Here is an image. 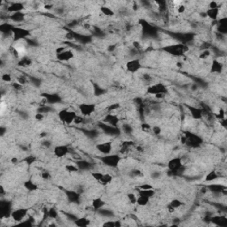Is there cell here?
<instances>
[{
    "instance_id": "1",
    "label": "cell",
    "mask_w": 227,
    "mask_h": 227,
    "mask_svg": "<svg viewBox=\"0 0 227 227\" xmlns=\"http://www.w3.org/2000/svg\"><path fill=\"white\" fill-rule=\"evenodd\" d=\"M162 50L165 53L175 56V57H182L185 55L186 53L189 51V48L186 45H184L182 43H178V44L177 43V44L168 45L166 46H163Z\"/></svg>"
},
{
    "instance_id": "2",
    "label": "cell",
    "mask_w": 227,
    "mask_h": 227,
    "mask_svg": "<svg viewBox=\"0 0 227 227\" xmlns=\"http://www.w3.org/2000/svg\"><path fill=\"white\" fill-rule=\"evenodd\" d=\"M100 161L108 168H112V169H115L119 166L120 164L121 156L119 154H106V155H103V156H100Z\"/></svg>"
},
{
    "instance_id": "3",
    "label": "cell",
    "mask_w": 227,
    "mask_h": 227,
    "mask_svg": "<svg viewBox=\"0 0 227 227\" xmlns=\"http://www.w3.org/2000/svg\"><path fill=\"white\" fill-rule=\"evenodd\" d=\"M185 136L186 137V146L191 147V148H198L203 143V140L200 137L194 133H191L190 131H186Z\"/></svg>"
},
{
    "instance_id": "4",
    "label": "cell",
    "mask_w": 227,
    "mask_h": 227,
    "mask_svg": "<svg viewBox=\"0 0 227 227\" xmlns=\"http://www.w3.org/2000/svg\"><path fill=\"white\" fill-rule=\"evenodd\" d=\"M76 113L75 111L72 110H68V109H62L60 110L59 114H58V116H59V119H60L62 122L66 123L67 125L71 124L72 122H74L75 118L76 117Z\"/></svg>"
},
{
    "instance_id": "5",
    "label": "cell",
    "mask_w": 227,
    "mask_h": 227,
    "mask_svg": "<svg viewBox=\"0 0 227 227\" xmlns=\"http://www.w3.org/2000/svg\"><path fill=\"white\" fill-rule=\"evenodd\" d=\"M29 36H30V31L28 29H27V28L20 27H14L13 28L12 37L14 38V40L15 42L25 40Z\"/></svg>"
},
{
    "instance_id": "6",
    "label": "cell",
    "mask_w": 227,
    "mask_h": 227,
    "mask_svg": "<svg viewBox=\"0 0 227 227\" xmlns=\"http://www.w3.org/2000/svg\"><path fill=\"white\" fill-rule=\"evenodd\" d=\"M168 169L171 174H178L183 168V161L180 157H174L168 161Z\"/></svg>"
},
{
    "instance_id": "7",
    "label": "cell",
    "mask_w": 227,
    "mask_h": 227,
    "mask_svg": "<svg viewBox=\"0 0 227 227\" xmlns=\"http://www.w3.org/2000/svg\"><path fill=\"white\" fill-rule=\"evenodd\" d=\"M28 214V208H20L12 211L11 217L14 222H21L27 217Z\"/></svg>"
},
{
    "instance_id": "8",
    "label": "cell",
    "mask_w": 227,
    "mask_h": 227,
    "mask_svg": "<svg viewBox=\"0 0 227 227\" xmlns=\"http://www.w3.org/2000/svg\"><path fill=\"white\" fill-rule=\"evenodd\" d=\"M78 109L83 116L89 117L96 111V106L91 103H82L78 106Z\"/></svg>"
},
{
    "instance_id": "9",
    "label": "cell",
    "mask_w": 227,
    "mask_h": 227,
    "mask_svg": "<svg viewBox=\"0 0 227 227\" xmlns=\"http://www.w3.org/2000/svg\"><path fill=\"white\" fill-rule=\"evenodd\" d=\"M168 92L167 87L162 84H155L147 88V93L152 95H158V94H165Z\"/></svg>"
},
{
    "instance_id": "10",
    "label": "cell",
    "mask_w": 227,
    "mask_h": 227,
    "mask_svg": "<svg viewBox=\"0 0 227 227\" xmlns=\"http://www.w3.org/2000/svg\"><path fill=\"white\" fill-rule=\"evenodd\" d=\"M96 149L103 154H112L113 151V143L111 141H104L102 143H99L96 146Z\"/></svg>"
},
{
    "instance_id": "11",
    "label": "cell",
    "mask_w": 227,
    "mask_h": 227,
    "mask_svg": "<svg viewBox=\"0 0 227 227\" xmlns=\"http://www.w3.org/2000/svg\"><path fill=\"white\" fill-rule=\"evenodd\" d=\"M126 68L129 72L131 73H136L138 71H139L142 68V64H141L140 59H132V60H129L126 63Z\"/></svg>"
},
{
    "instance_id": "12",
    "label": "cell",
    "mask_w": 227,
    "mask_h": 227,
    "mask_svg": "<svg viewBox=\"0 0 227 227\" xmlns=\"http://www.w3.org/2000/svg\"><path fill=\"white\" fill-rule=\"evenodd\" d=\"M102 122L108 124V125H111V126H114V127H118L119 122H120V119H119V117L116 114L108 113L103 118Z\"/></svg>"
},
{
    "instance_id": "13",
    "label": "cell",
    "mask_w": 227,
    "mask_h": 227,
    "mask_svg": "<svg viewBox=\"0 0 227 227\" xmlns=\"http://www.w3.org/2000/svg\"><path fill=\"white\" fill-rule=\"evenodd\" d=\"M100 127L108 136H116V135H119L121 132V130L118 127H114L111 125L106 124L104 122L100 123Z\"/></svg>"
},
{
    "instance_id": "14",
    "label": "cell",
    "mask_w": 227,
    "mask_h": 227,
    "mask_svg": "<svg viewBox=\"0 0 227 227\" xmlns=\"http://www.w3.org/2000/svg\"><path fill=\"white\" fill-rule=\"evenodd\" d=\"M70 153V149L67 145H60V146H57V147H54V154L56 157L58 158H61V157H64Z\"/></svg>"
},
{
    "instance_id": "15",
    "label": "cell",
    "mask_w": 227,
    "mask_h": 227,
    "mask_svg": "<svg viewBox=\"0 0 227 227\" xmlns=\"http://www.w3.org/2000/svg\"><path fill=\"white\" fill-rule=\"evenodd\" d=\"M42 98H44V100L45 102L49 103V104H57L61 102V99L60 97L57 93H50V92H45L42 95Z\"/></svg>"
},
{
    "instance_id": "16",
    "label": "cell",
    "mask_w": 227,
    "mask_h": 227,
    "mask_svg": "<svg viewBox=\"0 0 227 227\" xmlns=\"http://www.w3.org/2000/svg\"><path fill=\"white\" fill-rule=\"evenodd\" d=\"M207 190H209V192H212L215 194H220L222 193L225 194L226 192V186L221 184H210L206 186Z\"/></svg>"
},
{
    "instance_id": "17",
    "label": "cell",
    "mask_w": 227,
    "mask_h": 227,
    "mask_svg": "<svg viewBox=\"0 0 227 227\" xmlns=\"http://www.w3.org/2000/svg\"><path fill=\"white\" fill-rule=\"evenodd\" d=\"M210 223H212L216 226L226 227L227 217L225 216H210Z\"/></svg>"
},
{
    "instance_id": "18",
    "label": "cell",
    "mask_w": 227,
    "mask_h": 227,
    "mask_svg": "<svg viewBox=\"0 0 227 227\" xmlns=\"http://www.w3.org/2000/svg\"><path fill=\"white\" fill-rule=\"evenodd\" d=\"M25 9V6L22 3H20V2H14V3H12L11 5L7 6L6 8V12L9 13V14H14V13H19V12H21L22 10Z\"/></svg>"
},
{
    "instance_id": "19",
    "label": "cell",
    "mask_w": 227,
    "mask_h": 227,
    "mask_svg": "<svg viewBox=\"0 0 227 227\" xmlns=\"http://www.w3.org/2000/svg\"><path fill=\"white\" fill-rule=\"evenodd\" d=\"M188 109L191 113V116L193 117L194 120H200L203 118V111L202 108L196 107H192V106H188Z\"/></svg>"
},
{
    "instance_id": "20",
    "label": "cell",
    "mask_w": 227,
    "mask_h": 227,
    "mask_svg": "<svg viewBox=\"0 0 227 227\" xmlns=\"http://www.w3.org/2000/svg\"><path fill=\"white\" fill-rule=\"evenodd\" d=\"M220 8H208L206 10V15L208 19H210L211 20L214 21H216L219 18V15H220Z\"/></svg>"
},
{
    "instance_id": "21",
    "label": "cell",
    "mask_w": 227,
    "mask_h": 227,
    "mask_svg": "<svg viewBox=\"0 0 227 227\" xmlns=\"http://www.w3.org/2000/svg\"><path fill=\"white\" fill-rule=\"evenodd\" d=\"M8 19L13 21L14 23H20L22 21H24L26 19V14L22 12H19V13H14V14H10L8 16Z\"/></svg>"
},
{
    "instance_id": "22",
    "label": "cell",
    "mask_w": 227,
    "mask_h": 227,
    "mask_svg": "<svg viewBox=\"0 0 227 227\" xmlns=\"http://www.w3.org/2000/svg\"><path fill=\"white\" fill-rule=\"evenodd\" d=\"M73 57L74 53L69 49H66L63 53L57 55V59L60 61H68L71 59H73Z\"/></svg>"
},
{
    "instance_id": "23",
    "label": "cell",
    "mask_w": 227,
    "mask_h": 227,
    "mask_svg": "<svg viewBox=\"0 0 227 227\" xmlns=\"http://www.w3.org/2000/svg\"><path fill=\"white\" fill-rule=\"evenodd\" d=\"M67 200L72 203H78L80 200V193L76 191H66Z\"/></svg>"
},
{
    "instance_id": "24",
    "label": "cell",
    "mask_w": 227,
    "mask_h": 227,
    "mask_svg": "<svg viewBox=\"0 0 227 227\" xmlns=\"http://www.w3.org/2000/svg\"><path fill=\"white\" fill-rule=\"evenodd\" d=\"M105 205H106V202L101 198H96L92 201V207L95 211H99L100 209L103 208Z\"/></svg>"
},
{
    "instance_id": "25",
    "label": "cell",
    "mask_w": 227,
    "mask_h": 227,
    "mask_svg": "<svg viewBox=\"0 0 227 227\" xmlns=\"http://www.w3.org/2000/svg\"><path fill=\"white\" fill-rule=\"evenodd\" d=\"M76 166L78 167L79 170H88L90 169H92V164L89 161H87L85 160H79L76 161Z\"/></svg>"
},
{
    "instance_id": "26",
    "label": "cell",
    "mask_w": 227,
    "mask_h": 227,
    "mask_svg": "<svg viewBox=\"0 0 227 227\" xmlns=\"http://www.w3.org/2000/svg\"><path fill=\"white\" fill-rule=\"evenodd\" d=\"M222 70H223V64L221 63L219 60H213L212 65H211V72H213V73H221Z\"/></svg>"
},
{
    "instance_id": "27",
    "label": "cell",
    "mask_w": 227,
    "mask_h": 227,
    "mask_svg": "<svg viewBox=\"0 0 227 227\" xmlns=\"http://www.w3.org/2000/svg\"><path fill=\"white\" fill-rule=\"evenodd\" d=\"M75 225L76 226L79 227H85L91 225V221L89 220L86 217H80V218H76L75 220Z\"/></svg>"
},
{
    "instance_id": "28",
    "label": "cell",
    "mask_w": 227,
    "mask_h": 227,
    "mask_svg": "<svg viewBox=\"0 0 227 227\" xmlns=\"http://www.w3.org/2000/svg\"><path fill=\"white\" fill-rule=\"evenodd\" d=\"M138 193L139 195H143V196H146L147 198L151 199L152 197H154L155 195V191L153 189H147V190H140V189H138Z\"/></svg>"
},
{
    "instance_id": "29",
    "label": "cell",
    "mask_w": 227,
    "mask_h": 227,
    "mask_svg": "<svg viewBox=\"0 0 227 227\" xmlns=\"http://www.w3.org/2000/svg\"><path fill=\"white\" fill-rule=\"evenodd\" d=\"M100 11L101 14L107 17H112L114 15V10H112L109 6H100Z\"/></svg>"
},
{
    "instance_id": "30",
    "label": "cell",
    "mask_w": 227,
    "mask_h": 227,
    "mask_svg": "<svg viewBox=\"0 0 227 227\" xmlns=\"http://www.w3.org/2000/svg\"><path fill=\"white\" fill-rule=\"evenodd\" d=\"M18 65L21 67H28L32 65V60H31V59H29L28 57H22L18 61Z\"/></svg>"
},
{
    "instance_id": "31",
    "label": "cell",
    "mask_w": 227,
    "mask_h": 227,
    "mask_svg": "<svg viewBox=\"0 0 227 227\" xmlns=\"http://www.w3.org/2000/svg\"><path fill=\"white\" fill-rule=\"evenodd\" d=\"M24 187L29 192H35L38 189V186L36 183H34L32 180H28L24 183Z\"/></svg>"
},
{
    "instance_id": "32",
    "label": "cell",
    "mask_w": 227,
    "mask_h": 227,
    "mask_svg": "<svg viewBox=\"0 0 227 227\" xmlns=\"http://www.w3.org/2000/svg\"><path fill=\"white\" fill-rule=\"evenodd\" d=\"M149 198H147L146 196H143V195H139L138 196V199H137V204L140 207H145L147 206V204L149 203Z\"/></svg>"
},
{
    "instance_id": "33",
    "label": "cell",
    "mask_w": 227,
    "mask_h": 227,
    "mask_svg": "<svg viewBox=\"0 0 227 227\" xmlns=\"http://www.w3.org/2000/svg\"><path fill=\"white\" fill-rule=\"evenodd\" d=\"M218 178H219V176H218V174L216 173V170H211L209 173H208L206 175L205 181L206 182H212V181L216 180Z\"/></svg>"
},
{
    "instance_id": "34",
    "label": "cell",
    "mask_w": 227,
    "mask_h": 227,
    "mask_svg": "<svg viewBox=\"0 0 227 227\" xmlns=\"http://www.w3.org/2000/svg\"><path fill=\"white\" fill-rule=\"evenodd\" d=\"M113 180V177L110 175V174H103V177H102V179L100 183L102 186H107L108 184H110Z\"/></svg>"
},
{
    "instance_id": "35",
    "label": "cell",
    "mask_w": 227,
    "mask_h": 227,
    "mask_svg": "<svg viewBox=\"0 0 227 227\" xmlns=\"http://www.w3.org/2000/svg\"><path fill=\"white\" fill-rule=\"evenodd\" d=\"M169 205L171 206L175 209H177V208H179L180 207H182L184 205V203L180 200H178V199H173V200H170V202H169Z\"/></svg>"
},
{
    "instance_id": "36",
    "label": "cell",
    "mask_w": 227,
    "mask_h": 227,
    "mask_svg": "<svg viewBox=\"0 0 227 227\" xmlns=\"http://www.w3.org/2000/svg\"><path fill=\"white\" fill-rule=\"evenodd\" d=\"M65 169L67 172H70V173H75L79 170L78 167L76 165H73V164H67L65 166Z\"/></svg>"
},
{
    "instance_id": "37",
    "label": "cell",
    "mask_w": 227,
    "mask_h": 227,
    "mask_svg": "<svg viewBox=\"0 0 227 227\" xmlns=\"http://www.w3.org/2000/svg\"><path fill=\"white\" fill-rule=\"evenodd\" d=\"M120 107L121 105L119 103H113V104L109 105V106L106 108V110L107 111V113H111V112H113V111L117 110L118 108H120Z\"/></svg>"
},
{
    "instance_id": "38",
    "label": "cell",
    "mask_w": 227,
    "mask_h": 227,
    "mask_svg": "<svg viewBox=\"0 0 227 227\" xmlns=\"http://www.w3.org/2000/svg\"><path fill=\"white\" fill-rule=\"evenodd\" d=\"M127 197L128 200L130 201L131 204H132V205L137 204V199H138V197L135 195V194H133V193H130V194H127Z\"/></svg>"
},
{
    "instance_id": "39",
    "label": "cell",
    "mask_w": 227,
    "mask_h": 227,
    "mask_svg": "<svg viewBox=\"0 0 227 227\" xmlns=\"http://www.w3.org/2000/svg\"><path fill=\"white\" fill-rule=\"evenodd\" d=\"M103 174L104 173H101L100 171H93V172H92V177L97 182L100 183V181H101V179H102Z\"/></svg>"
},
{
    "instance_id": "40",
    "label": "cell",
    "mask_w": 227,
    "mask_h": 227,
    "mask_svg": "<svg viewBox=\"0 0 227 227\" xmlns=\"http://www.w3.org/2000/svg\"><path fill=\"white\" fill-rule=\"evenodd\" d=\"M209 56H210V51L209 50H204V51H201L200 52V55H199V58H200V60H206Z\"/></svg>"
},
{
    "instance_id": "41",
    "label": "cell",
    "mask_w": 227,
    "mask_h": 227,
    "mask_svg": "<svg viewBox=\"0 0 227 227\" xmlns=\"http://www.w3.org/2000/svg\"><path fill=\"white\" fill-rule=\"evenodd\" d=\"M122 130L123 131L124 133L128 134V135H131V134L132 133V131H133V129H132V127L130 124H124V125H122Z\"/></svg>"
},
{
    "instance_id": "42",
    "label": "cell",
    "mask_w": 227,
    "mask_h": 227,
    "mask_svg": "<svg viewBox=\"0 0 227 227\" xmlns=\"http://www.w3.org/2000/svg\"><path fill=\"white\" fill-rule=\"evenodd\" d=\"M216 118H217L218 120H223V119H225V112L222 109V108H220V110H219V112L217 114H216L215 115H214Z\"/></svg>"
},
{
    "instance_id": "43",
    "label": "cell",
    "mask_w": 227,
    "mask_h": 227,
    "mask_svg": "<svg viewBox=\"0 0 227 227\" xmlns=\"http://www.w3.org/2000/svg\"><path fill=\"white\" fill-rule=\"evenodd\" d=\"M52 111V108L49 107H46V106H42L38 108V113L41 114H47L48 112Z\"/></svg>"
},
{
    "instance_id": "44",
    "label": "cell",
    "mask_w": 227,
    "mask_h": 227,
    "mask_svg": "<svg viewBox=\"0 0 227 227\" xmlns=\"http://www.w3.org/2000/svg\"><path fill=\"white\" fill-rule=\"evenodd\" d=\"M2 80L6 83H10L12 81V75L9 73H5L2 75Z\"/></svg>"
},
{
    "instance_id": "45",
    "label": "cell",
    "mask_w": 227,
    "mask_h": 227,
    "mask_svg": "<svg viewBox=\"0 0 227 227\" xmlns=\"http://www.w3.org/2000/svg\"><path fill=\"white\" fill-rule=\"evenodd\" d=\"M84 117L83 116H79V115H76V117L75 118V120H74V123L75 124H76V125H80L82 123H84Z\"/></svg>"
},
{
    "instance_id": "46",
    "label": "cell",
    "mask_w": 227,
    "mask_h": 227,
    "mask_svg": "<svg viewBox=\"0 0 227 227\" xmlns=\"http://www.w3.org/2000/svg\"><path fill=\"white\" fill-rule=\"evenodd\" d=\"M12 87L14 88L15 91H21L23 89V85L20 84L19 82H15V83H13L12 84Z\"/></svg>"
},
{
    "instance_id": "47",
    "label": "cell",
    "mask_w": 227,
    "mask_h": 227,
    "mask_svg": "<svg viewBox=\"0 0 227 227\" xmlns=\"http://www.w3.org/2000/svg\"><path fill=\"white\" fill-rule=\"evenodd\" d=\"M154 187L152 185L150 184H141L138 186V189H140V190H147V189H153Z\"/></svg>"
},
{
    "instance_id": "48",
    "label": "cell",
    "mask_w": 227,
    "mask_h": 227,
    "mask_svg": "<svg viewBox=\"0 0 227 227\" xmlns=\"http://www.w3.org/2000/svg\"><path fill=\"white\" fill-rule=\"evenodd\" d=\"M103 226L104 227H116L115 225V221H107L106 223L103 224Z\"/></svg>"
},
{
    "instance_id": "49",
    "label": "cell",
    "mask_w": 227,
    "mask_h": 227,
    "mask_svg": "<svg viewBox=\"0 0 227 227\" xmlns=\"http://www.w3.org/2000/svg\"><path fill=\"white\" fill-rule=\"evenodd\" d=\"M18 82L20 83V84H22V85H24V84H26L28 82V79L27 77H25V76H23V75H20L18 77Z\"/></svg>"
},
{
    "instance_id": "50",
    "label": "cell",
    "mask_w": 227,
    "mask_h": 227,
    "mask_svg": "<svg viewBox=\"0 0 227 227\" xmlns=\"http://www.w3.org/2000/svg\"><path fill=\"white\" fill-rule=\"evenodd\" d=\"M141 128H142V131H150L152 130L151 125L148 124V123H143L141 125Z\"/></svg>"
},
{
    "instance_id": "51",
    "label": "cell",
    "mask_w": 227,
    "mask_h": 227,
    "mask_svg": "<svg viewBox=\"0 0 227 227\" xmlns=\"http://www.w3.org/2000/svg\"><path fill=\"white\" fill-rule=\"evenodd\" d=\"M208 8H218L219 6V5H218V3L217 2H216V1H211V2H209L208 3Z\"/></svg>"
},
{
    "instance_id": "52",
    "label": "cell",
    "mask_w": 227,
    "mask_h": 227,
    "mask_svg": "<svg viewBox=\"0 0 227 227\" xmlns=\"http://www.w3.org/2000/svg\"><path fill=\"white\" fill-rule=\"evenodd\" d=\"M36 160V157H34V156H28L27 158L25 159V161H27L28 164H32V163H34V161Z\"/></svg>"
},
{
    "instance_id": "53",
    "label": "cell",
    "mask_w": 227,
    "mask_h": 227,
    "mask_svg": "<svg viewBox=\"0 0 227 227\" xmlns=\"http://www.w3.org/2000/svg\"><path fill=\"white\" fill-rule=\"evenodd\" d=\"M67 48L65 46H60V47H58L57 49H56V51H55V53H56V54L58 55V54H61V53H63L65 50H66Z\"/></svg>"
},
{
    "instance_id": "54",
    "label": "cell",
    "mask_w": 227,
    "mask_h": 227,
    "mask_svg": "<svg viewBox=\"0 0 227 227\" xmlns=\"http://www.w3.org/2000/svg\"><path fill=\"white\" fill-rule=\"evenodd\" d=\"M41 177H42V178H43V179H45V180H47V179H49V178H51V175H50L49 172H45H45H43V173H42V176H41Z\"/></svg>"
},
{
    "instance_id": "55",
    "label": "cell",
    "mask_w": 227,
    "mask_h": 227,
    "mask_svg": "<svg viewBox=\"0 0 227 227\" xmlns=\"http://www.w3.org/2000/svg\"><path fill=\"white\" fill-rule=\"evenodd\" d=\"M153 132H154L155 135H159V134L161 132V130L160 127H158V126H154L153 128Z\"/></svg>"
},
{
    "instance_id": "56",
    "label": "cell",
    "mask_w": 227,
    "mask_h": 227,
    "mask_svg": "<svg viewBox=\"0 0 227 227\" xmlns=\"http://www.w3.org/2000/svg\"><path fill=\"white\" fill-rule=\"evenodd\" d=\"M35 118L36 119L37 121H41L44 119V114H41V113H37L36 114V116H35Z\"/></svg>"
},
{
    "instance_id": "57",
    "label": "cell",
    "mask_w": 227,
    "mask_h": 227,
    "mask_svg": "<svg viewBox=\"0 0 227 227\" xmlns=\"http://www.w3.org/2000/svg\"><path fill=\"white\" fill-rule=\"evenodd\" d=\"M42 145L44 146L45 147H46V148H49V147H51V145H52V143L50 142V141H47V140H45L43 141V143H42Z\"/></svg>"
},
{
    "instance_id": "58",
    "label": "cell",
    "mask_w": 227,
    "mask_h": 227,
    "mask_svg": "<svg viewBox=\"0 0 227 227\" xmlns=\"http://www.w3.org/2000/svg\"><path fill=\"white\" fill-rule=\"evenodd\" d=\"M43 8H45V9H46V10H53L54 7L53 5H45Z\"/></svg>"
},
{
    "instance_id": "59",
    "label": "cell",
    "mask_w": 227,
    "mask_h": 227,
    "mask_svg": "<svg viewBox=\"0 0 227 227\" xmlns=\"http://www.w3.org/2000/svg\"><path fill=\"white\" fill-rule=\"evenodd\" d=\"M114 49H115V45H112L111 46L108 47V51L109 52H113V51H114Z\"/></svg>"
},
{
    "instance_id": "60",
    "label": "cell",
    "mask_w": 227,
    "mask_h": 227,
    "mask_svg": "<svg viewBox=\"0 0 227 227\" xmlns=\"http://www.w3.org/2000/svg\"><path fill=\"white\" fill-rule=\"evenodd\" d=\"M11 161H12L13 163H16V162L18 161V159H17L16 157H14V158H13V159L11 160Z\"/></svg>"
},
{
    "instance_id": "61",
    "label": "cell",
    "mask_w": 227,
    "mask_h": 227,
    "mask_svg": "<svg viewBox=\"0 0 227 227\" xmlns=\"http://www.w3.org/2000/svg\"><path fill=\"white\" fill-rule=\"evenodd\" d=\"M41 138H45L46 137V133L45 132H44V133H41Z\"/></svg>"
}]
</instances>
